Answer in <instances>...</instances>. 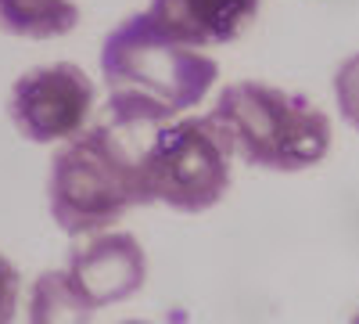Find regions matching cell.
<instances>
[{
    "label": "cell",
    "instance_id": "cell-8",
    "mask_svg": "<svg viewBox=\"0 0 359 324\" xmlns=\"http://www.w3.org/2000/svg\"><path fill=\"white\" fill-rule=\"evenodd\" d=\"M79 8L72 0H0V29L25 40H54L72 33Z\"/></svg>",
    "mask_w": 359,
    "mask_h": 324
},
{
    "label": "cell",
    "instance_id": "cell-11",
    "mask_svg": "<svg viewBox=\"0 0 359 324\" xmlns=\"http://www.w3.org/2000/svg\"><path fill=\"white\" fill-rule=\"evenodd\" d=\"M18 310V271L11 267V259L0 256V324L15 320Z\"/></svg>",
    "mask_w": 359,
    "mask_h": 324
},
{
    "label": "cell",
    "instance_id": "cell-6",
    "mask_svg": "<svg viewBox=\"0 0 359 324\" xmlns=\"http://www.w3.org/2000/svg\"><path fill=\"white\" fill-rule=\"evenodd\" d=\"M62 278L76 296V303L86 310V317H94V310L123 303L144 288L147 256H144L140 242L126 231L97 234L90 245L72 252Z\"/></svg>",
    "mask_w": 359,
    "mask_h": 324
},
{
    "label": "cell",
    "instance_id": "cell-3",
    "mask_svg": "<svg viewBox=\"0 0 359 324\" xmlns=\"http://www.w3.org/2000/svg\"><path fill=\"white\" fill-rule=\"evenodd\" d=\"M50 213L65 234H97L123 220L140 202L137 159L108 127L72 134L50 166Z\"/></svg>",
    "mask_w": 359,
    "mask_h": 324
},
{
    "label": "cell",
    "instance_id": "cell-4",
    "mask_svg": "<svg viewBox=\"0 0 359 324\" xmlns=\"http://www.w3.org/2000/svg\"><path fill=\"white\" fill-rule=\"evenodd\" d=\"M230 144L212 115L176 119L155 134L137 159L140 202H162L176 213H205L230 188Z\"/></svg>",
    "mask_w": 359,
    "mask_h": 324
},
{
    "label": "cell",
    "instance_id": "cell-9",
    "mask_svg": "<svg viewBox=\"0 0 359 324\" xmlns=\"http://www.w3.org/2000/svg\"><path fill=\"white\" fill-rule=\"evenodd\" d=\"M29 317L33 320H86V310L76 303L62 271H54V274H43L36 281L33 303H29Z\"/></svg>",
    "mask_w": 359,
    "mask_h": 324
},
{
    "label": "cell",
    "instance_id": "cell-2",
    "mask_svg": "<svg viewBox=\"0 0 359 324\" xmlns=\"http://www.w3.org/2000/svg\"><path fill=\"white\" fill-rule=\"evenodd\" d=\"M208 115L219 123L237 159L277 173H298L323 162L334 137L323 108L259 79L230 83Z\"/></svg>",
    "mask_w": 359,
    "mask_h": 324
},
{
    "label": "cell",
    "instance_id": "cell-1",
    "mask_svg": "<svg viewBox=\"0 0 359 324\" xmlns=\"http://www.w3.org/2000/svg\"><path fill=\"white\" fill-rule=\"evenodd\" d=\"M108 108L118 127H162L201 105L219 65L201 47L180 40L151 18L133 15L101 47Z\"/></svg>",
    "mask_w": 359,
    "mask_h": 324
},
{
    "label": "cell",
    "instance_id": "cell-10",
    "mask_svg": "<svg viewBox=\"0 0 359 324\" xmlns=\"http://www.w3.org/2000/svg\"><path fill=\"white\" fill-rule=\"evenodd\" d=\"M334 98H338L345 123H352L359 130V51L352 58H345L341 69L334 72Z\"/></svg>",
    "mask_w": 359,
    "mask_h": 324
},
{
    "label": "cell",
    "instance_id": "cell-5",
    "mask_svg": "<svg viewBox=\"0 0 359 324\" xmlns=\"http://www.w3.org/2000/svg\"><path fill=\"white\" fill-rule=\"evenodd\" d=\"M90 112H94V83L72 62L29 69L15 79L8 98L15 130L33 144H50L79 134Z\"/></svg>",
    "mask_w": 359,
    "mask_h": 324
},
{
    "label": "cell",
    "instance_id": "cell-7",
    "mask_svg": "<svg viewBox=\"0 0 359 324\" xmlns=\"http://www.w3.org/2000/svg\"><path fill=\"white\" fill-rule=\"evenodd\" d=\"M165 33L194 47L230 44L259 15V0H151L147 8Z\"/></svg>",
    "mask_w": 359,
    "mask_h": 324
}]
</instances>
